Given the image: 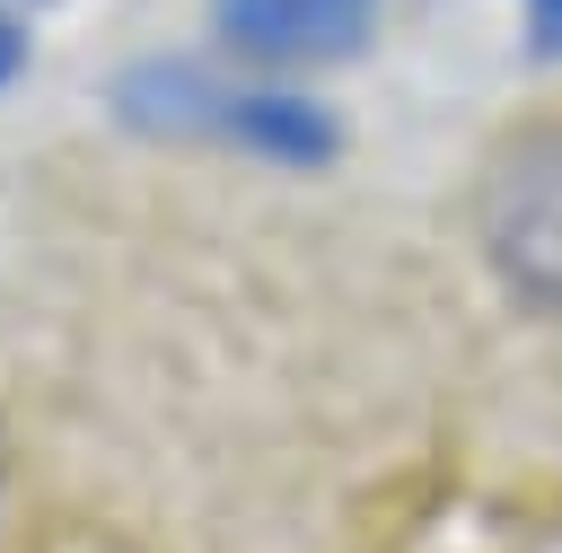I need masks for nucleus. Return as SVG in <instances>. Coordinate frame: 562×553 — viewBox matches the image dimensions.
Masks as SVG:
<instances>
[{
	"instance_id": "obj_3",
	"label": "nucleus",
	"mask_w": 562,
	"mask_h": 553,
	"mask_svg": "<svg viewBox=\"0 0 562 553\" xmlns=\"http://www.w3.org/2000/svg\"><path fill=\"white\" fill-rule=\"evenodd\" d=\"M378 0H211V26L255 70H316L369 44Z\"/></svg>"
},
{
	"instance_id": "obj_5",
	"label": "nucleus",
	"mask_w": 562,
	"mask_h": 553,
	"mask_svg": "<svg viewBox=\"0 0 562 553\" xmlns=\"http://www.w3.org/2000/svg\"><path fill=\"white\" fill-rule=\"evenodd\" d=\"M18 70H26V26H18V9L0 0V88H9Z\"/></svg>"
},
{
	"instance_id": "obj_1",
	"label": "nucleus",
	"mask_w": 562,
	"mask_h": 553,
	"mask_svg": "<svg viewBox=\"0 0 562 553\" xmlns=\"http://www.w3.org/2000/svg\"><path fill=\"white\" fill-rule=\"evenodd\" d=\"M114 114L149 140H220L237 158H263V167H325L342 149V114L290 79H228V70H202V61H132L114 79Z\"/></svg>"
},
{
	"instance_id": "obj_4",
	"label": "nucleus",
	"mask_w": 562,
	"mask_h": 553,
	"mask_svg": "<svg viewBox=\"0 0 562 553\" xmlns=\"http://www.w3.org/2000/svg\"><path fill=\"white\" fill-rule=\"evenodd\" d=\"M527 9V61H562V0H518Z\"/></svg>"
},
{
	"instance_id": "obj_2",
	"label": "nucleus",
	"mask_w": 562,
	"mask_h": 553,
	"mask_svg": "<svg viewBox=\"0 0 562 553\" xmlns=\"http://www.w3.org/2000/svg\"><path fill=\"white\" fill-rule=\"evenodd\" d=\"M474 219H483V263L501 272V290L562 325V123H536L492 158Z\"/></svg>"
}]
</instances>
